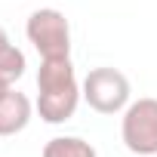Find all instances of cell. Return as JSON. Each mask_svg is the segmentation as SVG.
<instances>
[{"instance_id": "obj_1", "label": "cell", "mask_w": 157, "mask_h": 157, "mask_svg": "<svg viewBox=\"0 0 157 157\" xmlns=\"http://www.w3.org/2000/svg\"><path fill=\"white\" fill-rule=\"evenodd\" d=\"M37 114L46 123H65L74 117L83 90L77 83V74L68 59H43L37 71Z\"/></svg>"}, {"instance_id": "obj_2", "label": "cell", "mask_w": 157, "mask_h": 157, "mask_svg": "<svg viewBox=\"0 0 157 157\" xmlns=\"http://www.w3.org/2000/svg\"><path fill=\"white\" fill-rule=\"evenodd\" d=\"M25 34L28 43L40 52V59H68L71 56V25L65 19V13L43 6L34 10L25 22Z\"/></svg>"}, {"instance_id": "obj_3", "label": "cell", "mask_w": 157, "mask_h": 157, "mask_svg": "<svg viewBox=\"0 0 157 157\" xmlns=\"http://www.w3.org/2000/svg\"><path fill=\"white\" fill-rule=\"evenodd\" d=\"M83 99L99 114H117L129 105V80L117 68H93L83 77Z\"/></svg>"}, {"instance_id": "obj_4", "label": "cell", "mask_w": 157, "mask_h": 157, "mask_svg": "<svg viewBox=\"0 0 157 157\" xmlns=\"http://www.w3.org/2000/svg\"><path fill=\"white\" fill-rule=\"evenodd\" d=\"M120 139L139 157L157 154V99H139L123 108Z\"/></svg>"}, {"instance_id": "obj_5", "label": "cell", "mask_w": 157, "mask_h": 157, "mask_svg": "<svg viewBox=\"0 0 157 157\" xmlns=\"http://www.w3.org/2000/svg\"><path fill=\"white\" fill-rule=\"evenodd\" d=\"M31 99L19 90H10L3 99H0V136H16L31 123Z\"/></svg>"}, {"instance_id": "obj_6", "label": "cell", "mask_w": 157, "mask_h": 157, "mask_svg": "<svg viewBox=\"0 0 157 157\" xmlns=\"http://www.w3.org/2000/svg\"><path fill=\"white\" fill-rule=\"evenodd\" d=\"M40 157H99L96 148L86 139H77V136H56L43 145Z\"/></svg>"}, {"instance_id": "obj_7", "label": "cell", "mask_w": 157, "mask_h": 157, "mask_svg": "<svg viewBox=\"0 0 157 157\" xmlns=\"http://www.w3.org/2000/svg\"><path fill=\"white\" fill-rule=\"evenodd\" d=\"M28 62H25V52L13 43H6L3 49H0V80H3L6 86H13L16 80H22Z\"/></svg>"}, {"instance_id": "obj_8", "label": "cell", "mask_w": 157, "mask_h": 157, "mask_svg": "<svg viewBox=\"0 0 157 157\" xmlns=\"http://www.w3.org/2000/svg\"><path fill=\"white\" fill-rule=\"evenodd\" d=\"M6 43H10V37H6V31H3V28H0V49H3Z\"/></svg>"}, {"instance_id": "obj_9", "label": "cell", "mask_w": 157, "mask_h": 157, "mask_svg": "<svg viewBox=\"0 0 157 157\" xmlns=\"http://www.w3.org/2000/svg\"><path fill=\"white\" fill-rule=\"evenodd\" d=\"M10 90H13V86H6V83H3V80H0V99H3V96H6V93H10Z\"/></svg>"}]
</instances>
